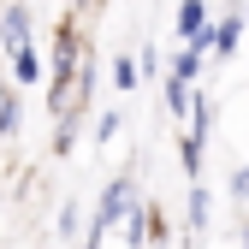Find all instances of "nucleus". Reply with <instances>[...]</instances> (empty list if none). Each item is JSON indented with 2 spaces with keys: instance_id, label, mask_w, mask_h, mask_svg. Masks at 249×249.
Instances as JSON below:
<instances>
[{
  "instance_id": "f257e3e1",
  "label": "nucleus",
  "mask_w": 249,
  "mask_h": 249,
  "mask_svg": "<svg viewBox=\"0 0 249 249\" xmlns=\"http://www.w3.org/2000/svg\"><path fill=\"white\" fill-rule=\"evenodd\" d=\"M142 196H137V178L131 172H124V178H113L107 184V190H101V208H95V226H89V237H107L119 220H124V213H131Z\"/></svg>"
},
{
  "instance_id": "f03ea898",
  "label": "nucleus",
  "mask_w": 249,
  "mask_h": 249,
  "mask_svg": "<svg viewBox=\"0 0 249 249\" xmlns=\"http://www.w3.org/2000/svg\"><path fill=\"white\" fill-rule=\"evenodd\" d=\"M24 42H36V36H30V6L12 0V6H0V53H12Z\"/></svg>"
},
{
  "instance_id": "7ed1b4c3",
  "label": "nucleus",
  "mask_w": 249,
  "mask_h": 249,
  "mask_svg": "<svg viewBox=\"0 0 249 249\" xmlns=\"http://www.w3.org/2000/svg\"><path fill=\"white\" fill-rule=\"evenodd\" d=\"M6 77H12L18 89L42 83V53H36V42H24V48H12V53H6Z\"/></svg>"
},
{
  "instance_id": "20e7f679",
  "label": "nucleus",
  "mask_w": 249,
  "mask_h": 249,
  "mask_svg": "<svg viewBox=\"0 0 249 249\" xmlns=\"http://www.w3.org/2000/svg\"><path fill=\"white\" fill-rule=\"evenodd\" d=\"M24 131V101H18V83L0 71V137H18Z\"/></svg>"
},
{
  "instance_id": "39448f33",
  "label": "nucleus",
  "mask_w": 249,
  "mask_h": 249,
  "mask_svg": "<svg viewBox=\"0 0 249 249\" xmlns=\"http://www.w3.org/2000/svg\"><path fill=\"white\" fill-rule=\"evenodd\" d=\"M172 24H178V36H184V42H196L202 30H208V0H178Z\"/></svg>"
},
{
  "instance_id": "423d86ee",
  "label": "nucleus",
  "mask_w": 249,
  "mask_h": 249,
  "mask_svg": "<svg viewBox=\"0 0 249 249\" xmlns=\"http://www.w3.org/2000/svg\"><path fill=\"white\" fill-rule=\"evenodd\" d=\"M148 231H160V220L148 213V202H137L131 213H124V243H131V249H148Z\"/></svg>"
},
{
  "instance_id": "0eeeda50",
  "label": "nucleus",
  "mask_w": 249,
  "mask_h": 249,
  "mask_svg": "<svg viewBox=\"0 0 249 249\" xmlns=\"http://www.w3.org/2000/svg\"><path fill=\"white\" fill-rule=\"evenodd\" d=\"M202 66H208V53H202L196 42H184V48L172 53V77H178V83H196V71H202Z\"/></svg>"
},
{
  "instance_id": "6e6552de",
  "label": "nucleus",
  "mask_w": 249,
  "mask_h": 249,
  "mask_svg": "<svg viewBox=\"0 0 249 249\" xmlns=\"http://www.w3.org/2000/svg\"><path fill=\"white\" fill-rule=\"evenodd\" d=\"M137 83H142V66H137V53H113V89H119V95H131Z\"/></svg>"
},
{
  "instance_id": "1a4fd4ad",
  "label": "nucleus",
  "mask_w": 249,
  "mask_h": 249,
  "mask_svg": "<svg viewBox=\"0 0 249 249\" xmlns=\"http://www.w3.org/2000/svg\"><path fill=\"white\" fill-rule=\"evenodd\" d=\"M166 113H172V119H184V113H190V83H178L172 71H166Z\"/></svg>"
},
{
  "instance_id": "9d476101",
  "label": "nucleus",
  "mask_w": 249,
  "mask_h": 249,
  "mask_svg": "<svg viewBox=\"0 0 249 249\" xmlns=\"http://www.w3.org/2000/svg\"><path fill=\"white\" fill-rule=\"evenodd\" d=\"M208 190H202V184H196V190H190V231H208Z\"/></svg>"
},
{
  "instance_id": "9b49d317",
  "label": "nucleus",
  "mask_w": 249,
  "mask_h": 249,
  "mask_svg": "<svg viewBox=\"0 0 249 249\" xmlns=\"http://www.w3.org/2000/svg\"><path fill=\"white\" fill-rule=\"evenodd\" d=\"M113 137H119V113H101L95 119V142H113Z\"/></svg>"
},
{
  "instance_id": "f8f14e48",
  "label": "nucleus",
  "mask_w": 249,
  "mask_h": 249,
  "mask_svg": "<svg viewBox=\"0 0 249 249\" xmlns=\"http://www.w3.org/2000/svg\"><path fill=\"white\" fill-rule=\"evenodd\" d=\"M71 231H77V202L59 208V237H71Z\"/></svg>"
},
{
  "instance_id": "ddd939ff",
  "label": "nucleus",
  "mask_w": 249,
  "mask_h": 249,
  "mask_svg": "<svg viewBox=\"0 0 249 249\" xmlns=\"http://www.w3.org/2000/svg\"><path fill=\"white\" fill-rule=\"evenodd\" d=\"M231 196H237V202H249V166H237V172H231Z\"/></svg>"
},
{
  "instance_id": "4468645a",
  "label": "nucleus",
  "mask_w": 249,
  "mask_h": 249,
  "mask_svg": "<svg viewBox=\"0 0 249 249\" xmlns=\"http://www.w3.org/2000/svg\"><path fill=\"white\" fill-rule=\"evenodd\" d=\"M101 6H107V0H71V12H83V18H95Z\"/></svg>"
}]
</instances>
